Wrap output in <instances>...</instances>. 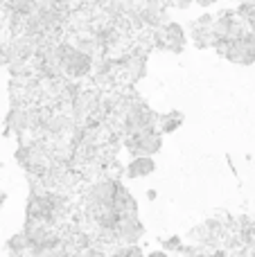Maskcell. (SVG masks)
I'll list each match as a JSON object with an SVG mask.
<instances>
[]
</instances>
